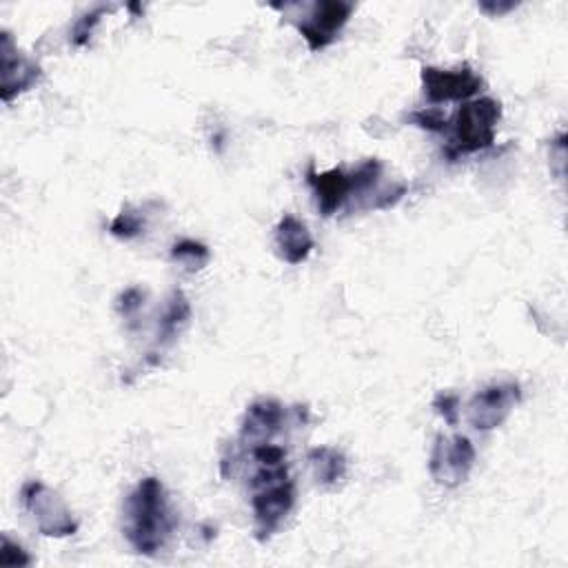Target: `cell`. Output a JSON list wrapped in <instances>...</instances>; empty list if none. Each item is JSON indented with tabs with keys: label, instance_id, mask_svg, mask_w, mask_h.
I'll return each instance as SVG.
<instances>
[{
	"label": "cell",
	"instance_id": "cell-19",
	"mask_svg": "<svg viewBox=\"0 0 568 568\" xmlns=\"http://www.w3.org/2000/svg\"><path fill=\"white\" fill-rule=\"evenodd\" d=\"M433 408L444 417L448 426H455L459 419V397L455 393H437L433 399Z\"/></svg>",
	"mask_w": 568,
	"mask_h": 568
},
{
	"label": "cell",
	"instance_id": "cell-20",
	"mask_svg": "<svg viewBox=\"0 0 568 568\" xmlns=\"http://www.w3.org/2000/svg\"><path fill=\"white\" fill-rule=\"evenodd\" d=\"M0 564H2V566H29V564H31V557H29V552H27L20 544H16V541H11L7 535H2V544H0Z\"/></svg>",
	"mask_w": 568,
	"mask_h": 568
},
{
	"label": "cell",
	"instance_id": "cell-1",
	"mask_svg": "<svg viewBox=\"0 0 568 568\" xmlns=\"http://www.w3.org/2000/svg\"><path fill=\"white\" fill-rule=\"evenodd\" d=\"M175 524L162 481L155 477L140 479L124 504L122 530L131 548L146 557L158 555L173 535Z\"/></svg>",
	"mask_w": 568,
	"mask_h": 568
},
{
	"label": "cell",
	"instance_id": "cell-4",
	"mask_svg": "<svg viewBox=\"0 0 568 568\" xmlns=\"http://www.w3.org/2000/svg\"><path fill=\"white\" fill-rule=\"evenodd\" d=\"M475 446L466 435H437L428 457V473L435 484L457 488L468 479L475 466Z\"/></svg>",
	"mask_w": 568,
	"mask_h": 568
},
{
	"label": "cell",
	"instance_id": "cell-2",
	"mask_svg": "<svg viewBox=\"0 0 568 568\" xmlns=\"http://www.w3.org/2000/svg\"><path fill=\"white\" fill-rule=\"evenodd\" d=\"M499 118L501 104L495 98L466 100L455 118L448 122L450 138L444 146V155L453 162L462 155H470L493 146Z\"/></svg>",
	"mask_w": 568,
	"mask_h": 568
},
{
	"label": "cell",
	"instance_id": "cell-18",
	"mask_svg": "<svg viewBox=\"0 0 568 568\" xmlns=\"http://www.w3.org/2000/svg\"><path fill=\"white\" fill-rule=\"evenodd\" d=\"M410 122L419 129H426V131H433V133H442L448 129V120L442 115L439 109L435 106H426V109H419L415 113H410Z\"/></svg>",
	"mask_w": 568,
	"mask_h": 568
},
{
	"label": "cell",
	"instance_id": "cell-9",
	"mask_svg": "<svg viewBox=\"0 0 568 568\" xmlns=\"http://www.w3.org/2000/svg\"><path fill=\"white\" fill-rule=\"evenodd\" d=\"M0 98L2 102H11L22 91L31 89L40 80V67L24 58L16 47L7 31L0 33Z\"/></svg>",
	"mask_w": 568,
	"mask_h": 568
},
{
	"label": "cell",
	"instance_id": "cell-6",
	"mask_svg": "<svg viewBox=\"0 0 568 568\" xmlns=\"http://www.w3.org/2000/svg\"><path fill=\"white\" fill-rule=\"evenodd\" d=\"M422 87H424V95L430 104L466 102L484 87V80L468 64H462L455 69L424 67L422 69Z\"/></svg>",
	"mask_w": 568,
	"mask_h": 568
},
{
	"label": "cell",
	"instance_id": "cell-15",
	"mask_svg": "<svg viewBox=\"0 0 568 568\" xmlns=\"http://www.w3.org/2000/svg\"><path fill=\"white\" fill-rule=\"evenodd\" d=\"M171 260L180 262L186 271H200L211 260V251L202 242L180 240L171 246Z\"/></svg>",
	"mask_w": 568,
	"mask_h": 568
},
{
	"label": "cell",
	"instance_id": "cell-11",
	"mask_svg": "<svg viewBox=\"0 0 568 568\" xmlns=\"http://www.w3.org/2000/svg\"><path fill=\"white\" fill-rule=\"evenodd\" d=\"M306 182L313 189L317 211L324 217L337 213V209H342V204L351 197V175L342 166L317 173L311 162L306 166Z\"/></svg>",
	"mask_w": 568,
	"mask_h": 568
},
{
	"label": "cell",
	"instance_id": "cell-10",
	"mask_svg": "<svg viewBox=\"0 0 568 568\" xmlns=\"http://www.w3.org/2000/svg\"><path fill=\"white\" fill-rule=\"evenodd\" d=\"M286 422V408L273 399V397H260L253 404H248L242 428H240V442L251 446L271 442Z\"/></svg>",
	"mask_w": 568,
	"mask_h": 568
},
{
	"label": "cell",
	"instance_id": "cell-7",
	"mask_svg": "<svg viewBox=\"0 0 568 568\" xmlns=\"http://www.w3.org/2000/svg\"><path fill=\"white\" fill-rule=\"evenodd\" d=\"M521 388L517 382H497L473 395L468 402V422L477 430H493L506 422L519 404Z\"/></svg>",
	"mask_w": 568,
	"mask_h": 568
},
{
	"label": "cell",
	"instance_id": "cell-17",
	"mask_svg": "<svg viewBox=\"0 0 568 568\" xmlns=\"http://www.w3.org/2000/svg\"><path fill=\"white\" fill-rule=\"evenodd\" d=\"M106 11H109L106 7H95L89 13H84L82 18H78V22L73 24V31H71V44L73 47H84L91 40L93 29L98 27V22L102 20V16Z\"/></svg>",
	"mask_w": 568,
	"mask_h": 568
},
{
	"label": "cell",
	"instance_id": "cell-21",
	"mask_svg": "<svg viewBox=\"0 0 568 568\" xmlns=\"http://www.w3.org/2000/svg\"><path fill=\"white\" fill-rule=\"evenodd\" d=\"M142 302H144V291L138 288V286H131V288H126L124 293H120V297L115 300V308H118L124 317H129V315H133V313L142 306Z\"/></svg>",
	"mask_w": 568,
	"mask_h": 568
},
{
	"label": "cell",
	"instance_id": "cell-13",
	"mask_svg": "<svg viewBox=\"0 0 568 568\" xmlns=\"http://www.w3.org/2000/svg\"><path fill=\"white\" fill-rule=\"evenodd\" d=\"M308 464L313 477L324 488H335L346 477V457L333 446H317L308 450Z\"/></svg>",
	"mask_w": 568,
	"mask_h": 568
},
{
	"label": "cell",
	"instance_id": "cell-5",
	"mask_svg": "<svg viewBox=\"0 0 568 568\" xmlns=\"http://www.w3.org/2000/svg\"><path fill=\"white\" fill-rule=\"evenodd\" d=\"M295 504V486L291 479H282L268 486L253 488L251 508L255 519V539L268 541Z\"/></svg>",
	"mask_w": 568,
	"mask_h": 568
},
{
	"label": "cell",
	"instance_id": "cell-22",
	"mask_svg": "<svg viewBox=\"0 0 568 568\" xmlns=\"http://www.w3.org/2000/svg\"><path fill=\"white\" fill-rule=\"evenodd\" d=\"M517 4L515 2H506V4H495V2H481L479 4V9L481 11H486V13H490V16H501V13H506V11H510V9H515Z\"/></svg>",
	"mask_w": 568,
	"mask_h": 568
},
{
	"label": "cell",
	"instance_id": "cell-3",
	"mask_svg": "<svg viewBox=\"0 0 568 568\" xmlns=\"http://www.w3.org/2000/svg\"><path fill=\"white\" fill-rule=\"evenodd\" d=\"M20 499L42 535L69 537L78 530V521L73 519L64 499L40 479L24 481L20 488Z\"/></svg>",
	"mask_w": 568,
	"mask_h": 568
},
{
	"label": "cell",
	"instance_id": "cell-12",
	"mask_svg": "<svg viewBox=\"0 0 568 568\" xmlns=\"http://www.w3.org/2000/svg\"><path fill=\"white\" fill-rule=\"evenodd\" d=\"M275 248L286 264H302L313 251V235L302 220L284 213L275 226Z\"/></svg>",
	"mask_w": 568,
	"mask_h": 568
},
{
	"label": "cell",
	"instance_id": "cell-16",
	"mask_svg": "<svg viewBox=\"0 0 568 568\" xmlns=\"http://www.w3.org/2000/svg\"><path fill=\"white\" fill-rule=\"evenodd\" d=\"M109 233L120 237V240H133L140 233H144V215L138 209H133V206H124L109 222Z\"/></svg>",
	"mask_w": 568,
	"mask_h": 568
},
{
	"label": "cell",
	"instance_id": "cell-14",
	"mask_svg": "<svg viewBox=\"0 0 568 568\" xmlns=\"http://www.w3.org/2000/svg\"><path fill=\"white\" fill-rule=\"evenodd\" d=\"M191 317V304L182 291H173L158 322V342L171 344Z\"/></svg>",
	"mask_w": 568,
	"mask_h": 568
},
{
	"label": "cell",
	"instance_id": "cell-8",
	"mask_svg": "<svg viewBox=\"0 0 568 568\" xmlns=\"http://www.w3.org/2000/svg\"><path fill=\"white\" fill-rule=\"evenodd\" d=\"M353 9H355V4L344 2V0L315 2V4H311L306 18L302 22H297V31L302 33V38L306 40L311 51L326 49L331 42H335V38L348 22Z\"/></svg>",
	"mask_w": 568,
	"mask_h": 568
}]
</instances>
